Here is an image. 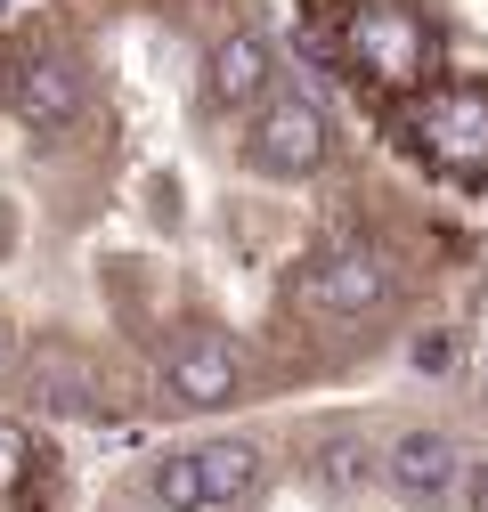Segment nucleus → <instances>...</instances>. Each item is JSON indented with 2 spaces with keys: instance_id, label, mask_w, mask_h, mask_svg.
<instances>
[{
  "instance_id": "1",
  "label": "nucleus",
  "mask_w": 488,
  "mask_h": 512,
  "mask_svg": "<svg viewBox=\"0 0 488 512\" xmlns=\"http://www.w3.org/2000/svg\"><path fill=\"white\" fill-rule=\"evenodd\" d=\"M342 57L375 82V90H432V25L399 0H358L342 17Z\"/></svg>"
},
{
  "instance_id": "2",
  "label": "nucleus",
  "mask_w": 488,
  "mask_h": 512,
  "mask_svg": "<svg viewBox=\"0 0 488 512\" xmlns=\"http://www.w3.org/2000/svg\"><path fill=\"white\" fill-rule=\"evenodd\" d=\"M391 285H399V261L375 236H326L293 277L301 309H318V317H375L391 301Z\"/></svg>"
},
{
  "instance_id": "3",
  "label": "nucleus",
  "mask_w": 488,
  "mask_h": 512,
  "mask_svg": "<svg viewBox=\"0 0 488 512\" xmlns=\"http://www.w3.org/2000/svg\"><path fill=\"white\" fill-rule=\"evenodd\" d=\"M326 155H334V122L310 90H269L244 122V163L261 179H310L326 171Z\"/></svg>"
},
{
  "instance_id": "4",
  "label": "nucleus",
  "mask_w": 488,
  "mask_h": 512,
  "mask_svg": "<svg viewBox=\"0 0 488 512\" xmlns=\"http://www.w3.org/2000/svg\"><path fill=\"white\" fill-rule=\"evenodd\" d=\"M90 106V66L74 49H33L25 66L9 74V114L25 122L33 139H57V131H74Z\"/></svg>"
},
{
  "instance_id": "5",
  "label": "nucleus",
  "mask_w": 488,
  "mask_h": 512,
  "mask_svg": "<svg viewBox=\"0 0 488 512\" xmlns=\"http://www.w3.org/2000/svg\"><path fill=\"white\" fill-rule=\"evenodd\" d=\"M163 391H171V407H228V399L244 391V358H236V342L212 334V326L179 334V342L163 350Z\"/></svg>"
},
{
  "instance_id": "6",
  "label": "nucleus",
  "mask_w": 488,
  "mask_h": 512,
  "mask_svg": "<svg viewBox=\"0 0 488 512\" xmlns=\"http://www.w3.org/2000/svg\"><path fill=\"white\" fill-rule=\"evenodd\" d=\"M204 90H212V106H261L277 90V41L261 25H228L204 57Z\"/></svg>"
},
{
  "instance_id": "7",
  "label": "nucleus",
  "mask_w": 488,
  "mask_h": 512,
  "mask_svg": "<svg viewBox=\"0 0 488 512\" xmlns=\"http://www.w3.org/2000/svg\"><path fill=\"white\" fill-rule=\"evenodd\" d=\"M456 439L440 431V423H415V431H391V447H383V480L399 488V496H415V504H432V496H448L456 488Z\"/></svg>"
},
{
  "instance_id": "8",
  "label": "nucleus",
  "mask_w": 488,
  "mask_h": 512,
  "mask_svg": "<svg viewBox=\"0 0 488 512\" xmlns=\"http://www.w3.org/2000/svg\"><path fill=\"white\" fill-rule=\"evenodd\" d=\"M196 464H204V504H236V496H253V480H261V447L253 439H204Z\"/></svg>"
},
{
  "instance_id": "9",
  "label": "nucleus",
  "mask_w": 488,
  "mask_h": 512,
  "mask_svg": "<svg viewBox=\"0 0 488 512\" xmlns=\"http://www.w3.org/2000/svg\"><path fill=\"white\" fill-rule=\"evenodd\" d=\"M25 382L41 391V407H90V399H98V374H90L74 350H41Z\"/></svg>"
},
{
  "instance_id": "10",
  "label": "nucleus",
  "mask_w": 488,
  "mask_h": 512,
  "mask_svg": "<svg viewBox=\"0 0 488 512\" xmlns=\"http://www.w3.org/2000/svg\"><path fill=\"white\" fill-rule=\"evenodd\" d=\"M147 496H155L163 512H212V504H204V464H196V447L163 456V464L147 472Z\"/></svg>"
},
{
  "instance_id": "11",
  "label": "nucleus",
  "mask_w": 488,
  "mask_h": 512,
  "mask_svg": "<svg viewBox=\"0 0 488 512\" xmlns=\"http://www.w3.org/2000/svg\"><path fill=\"white\" fill-rule=\"evenodd\" d=\"M25 472H33V431L25 423H0V496L25 488Z\"/></svg>"
},
{
  "instance_id": "12",
  "label": "nucleus",
  "mask_w": 488,
  "mask_h": 512,
  "mask_svg": "<svg viewBox=\"0 0 488 512\" xmlns=\"http://www.w3.org/2000/svg\"><path fill=\"white\" fill-rule=\"evenodd\" d=\"M318 480H326V488H350V480H366V447H350V439H342V447H326Z\"/></svg>"
},
{
  "instance_id": "13",
  "label": "nucleus",
  "mask_w": 488,
  "mask_h": 512,
  "mask_svg": "<svg viewBox=\"0 0 488 512\" xmlns=\"http://www.w3.org/2000/svg\"><path fill=\"white\" fill-rule=\"evenodd\" d=\"M448 358H456V350H448L440 334H432V342H415V366H423V374H448Z\"/></svg>"
},
{
  "instance_id": "14",
  "label": "nucleus",
  "mask_w": 488,
  "mask_h": 512,
  "mask_svg": "<svg viewBox=\"0 0 488 512\" xmlns=\"http://www.w3.org/2000/svg\"><path fill=\"white\" fill-rule=\"evenodd\" d=\"M472 512H488V456L472 464Z\"/></svg>"
},
{
  "instance_id": "15",
  "label": "nucleus",
  "mask_w": 488,
  "mask_h": 512,
  "mask_svg": "<svg viewBox=\"0 0 488 512\" xmlns=\"http://www.w3.org/2000/svg\"><path fill=\"white\" fill-rule=\"evenodd\" d=\"M9 366H17V350H9V326H0V382H9Z\"/></svg>"
},
{
  "instance_id": "16",
  "label": "nucleus",
  "mask_w": 488,
  "mask_h": 512,
  "mask_svg": "<svg viewBox=\"0 0 488 512\" xmlns=\"http://www.w3.org/2000/svg\"><path fill=\"white\" fill-rule=\"evenodd\" d=\"M9 74H17V66H0V98H9Z\"/></svg>"
}]
</instances>
